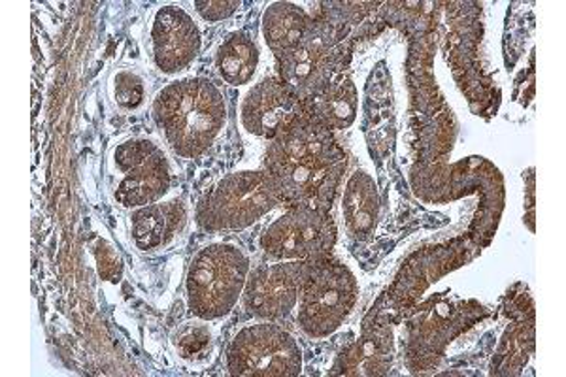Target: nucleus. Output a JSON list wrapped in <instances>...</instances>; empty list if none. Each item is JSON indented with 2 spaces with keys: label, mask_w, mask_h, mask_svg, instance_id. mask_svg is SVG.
Masks as SVG:
<instances>
[{
  "label": "nucleus",
  "mask_w": 566,
  "mask_h": 377,
  "mask_svg": "<svg viewBox=\"0 0 566 377\" xmlns=\"http://www.w3.org/2000/svg\"><path fill=\"white\" fill-rule=\"evenodd\" d=\"M346 154L328 128L304 116L271 140L264 172L283 202L331 210L346 170Z\"/></svg>",
  "instance_id": "1"
},
{
  "label": "nucleus",
  "mask_w": 566,
  "mask_h": 377,
  "mask_svg": "<svg viewBox=\"0 0 566 377\" xmlns=\"http://www.w3.org/2000/svg\"><path fill=\"white\" fill-rule=\"evenodd\" d=\"M154 119L178 157L195 159L212 146L226 125V98L205 77H187L155 96Z\"/></svg>",
  "instance_id": "2"
},
{
  "label": "nucleus",
  "mask_w": 566,
  "mask_h": 377,
  "mask_svg": "<svg viewBox=\"0 0 566 377\" xmlns=\"http://www.w3.org/2000/svg\"><path fill=\"white\" fill-rule=\"evenodd\" d=\"M352 48L344 25L331 20H314L304 39L287 52L276 55L282 82L298 101L322 93L348 64Z\"/></svg>",
  "instance_id": "3"
},
{
  "label": "nucleus",
  "mask_w": 566,
  "mask_h": 377,
  "mask_svg": "<svg viewBox=\"0 0 566 377\" xmlns=\"http://www.w3.org/2000/svg\"><path fill=\"white\" fill-rule=\"evenodd\" d=\"M250 259L231 243H212L200 250L187 270V306L202 321L231 314L244 294Z\"/></svg>",
  "instance_id": "4"
},
{
  "label": "nucleus",
  "mask_w": 566,
  "mask_h": 377,
  "mask_svg": "<svg viewBox=\"0 0 566 377\" xmlns=\"http://www.w3.org/2000/svg\"><path fill=\"white\" fill-rule=\"evenodd\" d=\"M282 202L269 174L245 170L227 176L205 195L197 221L208 232L242 231Z\"/></svg>",
  "instance_id": "5"
},
{
  "label": "nucleus",
  "mask_w": 566,
  "mask_h": 377,
  "mask_svg": "<svg viewBox=\"0 0 566 377\" xmlns=\"http://www.w3.org/2000/svg\"><path fill=\"white\" fill-rule=\"evenodd\" d=\"M357 296V280L344 264L331 259L312 262L298 296L296 321L310 338H327L352 315Z\"/></svg>",
  "instance_id": "6"
},
{
  "label": "nucleus",
  "mask_w": 566,
  "mask_h": 377,
  "mask_svg": "<svg viewBox=\"0 0 566 377\" xmlns=\"http://www.w3.org/2000/svg\"><path fill=\"white\" fill-rule=\"evenodd\" d=\"M231 376L291 377L303 371V352L296 339L272 323L245 326L227 353Z\"/></svg>",
  "instance_id": "7"
},
{
  "label": "nucleus",
  "mask_w": 566,
  "mask_h": 377,
  "mask_svg": "<svg viewBox=\"0 0 566 377\" xmlns=\"http://www.w3.org/2000/svg\"><path fill=\"white\" fill-rule=\"evenodd\" d=\"M335 243L336 224L331 213L306 206H293L261 237V248L274 261H323L331 256Z\"/></svg>",
  "instance_id": "8"
},
{
  "label": "nucleus",
  "mask_w": 566,
  "mask_h": 377,
  "mask_svg": "<svg viewBox=\"0 0 566 377\" xmlns=\"http://www.w3.org/2000/svg\"><path fill=\"white\" fill-rule=\"evenodd\" d=\"M114 165L119 172L116 199L125 208L154 205L170 187V165L161 147L154 142H125L114 151Z\"/></svg>",
  "instance_id": "9"
},
{
  "label": "nucleus",
  "mask_w": 566,
  "mask_h": 377,
  "mask_svg": "<svg viewBox=\"0 0 566 377\" xmlns=\"http://www.w3.org/2000/svg\"><path fill=\"white\" fill-rule=\"evenodd\" d=\"M312 262L277 261L250 272L244 289V306L253 317L277 321L287 317L298 304L304 277Z\"/></svg>",
  "instance_id": "10"
},
{
  "label": "nucleus",
  "mask_w": 566,
  "mask_h": 377,
  "mask_svg": "<svg viewBox=\"0 0 566 377\" xmlns=\"http://www.w3.org/2000/svg\"><path fill=\"white\" fill-rule=\"evenodd\" d=\"M242 125L250 135L274 140L285 128L306 116L303 101H298L276 77L259 82L242 103Z\"/></svg>",
  "instance_id": "11"
},
{
  "label": "nucleus",
  "mask_w": 566,
  "mask_h": 377,
  "mask_svg": "<svg viewBox=\"0 0 566 377\" xmlns=\"http://www.w3.org/2000/svg\"><path fill=\"white\" fill-rule=\"evenodd\" d=\"M200 31L193 18L178 7H165L155 13L151 52L159 71L176 74L193 63L200 52Z\"/></svg>",
  "instance_id": "12"
},
{
  "label": "nucleus",
  "mask_w": 566,
  "mask_h": 377,
  "mask_svg": "<svg viewBox=\"0 0 566 377\" xmlns=\"http://www.w3.org/2000/svg\"><path fill=\"white\" fill-rule=\"evenodd\" d=\"M187 208L181 200L142 206L130 216L135 243L142 251L167 245L186 227Z\"/></svg>",
  "instance_id": "13"
},
{
  "label": "nucleus",
  "mask_w": 566,
  "mask_h": 377,
  "mask_svg": "<svg viewBox=\"0 0 566 377\" xmlns=\"http://www.w3.org/2000/svg\"><path fill=\"white\" fill-rule=\"evenodd\" d=\"M342 216L352 237L368 240L380 218V192L374 179L365 172H355L346 184L342 199Z\"/></svg>",
  "instance_id": "14"
},
{
  "label": "nucleus",
  "mask_w": 566,
  "mask_h": 377,
  "mask_svg": "<svg viewBox=\"0 0 566 377\" xmlns=\"http://www.w3.org/2000/svg\"><path fill=\"white\" fill-rule=\"evenodd\" d=\"M357 90L349 77H336L322 93L304 103L306 116L328 130L348 128L357 117Z\"/></svg>",
  "instance_id": "15"
},
{
  "label": "nucleus",
  "mask_w": 566,
  "mask_h": 377,
  "mask_svg": "<svg viewBox=\"0 0 566 377\" xmlns=\"http://www.w3.org/2000/svg\"><path fill=\"white\" fill-rule=\"evenodd\" d=\"M312 18L291 2H274L263 13L264 42L274 55L295 48L308 31Z\"/></svg>",
  "instance_id": "16"
},
{
  "label": "nucleus",
  "mask_w": 566,
  "mask_h": 377,
  "mask_svg": "<svg viewBox=\"0 0 566 377\" xmlns=\"http://www.w3.org/2000/svg\"><path fill=\"white\" fill-rule=\"evenodd\" d=\"M218 71L227 84L244 85L255 76L259 66V48L245 32H234L219 45Z\"/></svg>",
  "instance_id": "17"
},
{
  "label": "nucleus",
  "mask_w": 566,
  "mask_h": 377,
  "mask_svg": "<svg viewBox=\"0 0 566 377\" xmlns=\"http://www.w3.org/2000/svg\"><path fill=\"white\" fill-rule=\"evenodd\" d=\"M212 344V333L207 325L184 326L178 336H176V349L180 352L184 358H199L207 353Z\"/></svg>",
  "instance_id": "18"
},
{
  "label": "nucleus",
  "mask_w": 566,
  "mask_h": 377,
  "mask_svg": "<svg viewBox=\"0 0 566 377\" xmlns=\"http://www.w3.org/2000/svg\"><path fill=\"white\" fill-rule=\"evenodd\" d=\"M114 98L123 108L136 109L144 103V82L135 72H119L114 77Z\"/></svg>",
  "instance_id": "19"
},
{
  "label": "nucleus",
  "mask_w": 566,
  "mask_h": 377,
  "mask_svg": "<svg viewBox=\"0 0 566 377\" xmlns=\"http://www.w3.org/2000/svg\"><path fill=\"white\" fill-rule=\"evenodd\" d=\"M95 259H97L98 274L103 275L106 282H119L123 270L122 259L112 245H108L104 240H98L97 248H95Z\"/></svg>",
  "instance_id": "20"
},
{
  "label": "nucleus",
  "mask_w": 566,
  "mask_h": 377,
  "mask_svg": "<svg viewBox=\"0 0 566 377\" xmlns=\"http://www.w3.org/2000/svg\"><path fill=\"white\" fill-rule=\"evenodd\" d=\"M195 7H197V12L205 20L221 21L231 18L232 13L239 10L240 2H237V0H231V2H227V0H208V2H202V0H199V2H195Z\"/></svg>",
  "instance_id": "21"
}]
</instances>
